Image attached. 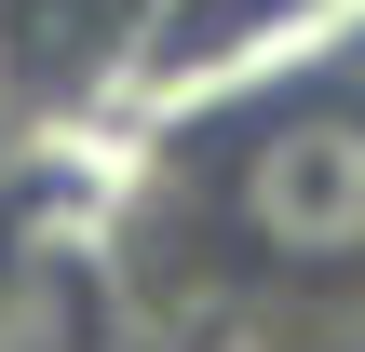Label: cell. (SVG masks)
Instances as JSON below:
<instances>
[{
    "label": "cell",
    "mask_w": 365,
    "mask_h": 352,
    "mask_svg": "<svg viewBox=\"0 0 365 352\" xmlns=\"http://www.w3.org/2000/svg\"><path fill=\"white\" fill-rule=\"evenodd\" d=\"M244 217H257L271 244H298V258H352L365 244V122H298V136H271L257 176H244Z\"/></svg>",
    "instance_id": "obj_1"
}]
</instances>
